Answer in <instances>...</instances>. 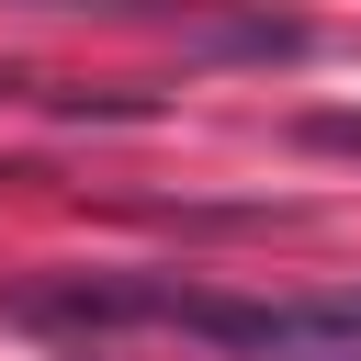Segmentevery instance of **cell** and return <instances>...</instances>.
<instances>
[{"mask_svg": "<svg viewBox=\"0 0 361 361\" xmlns=\"http://www.w3.org/2000/svg\"><path fill=\"white\" fill-rule=\"evenodd\" d=\"M45 327H180L226 361H361V282L350 293H203V282H56L23 293Z\"/></svg>", "mask_w": 361, "mask_h": 361, "instance_id": "6da1fadb", "label": "cell"}]
</instances>
